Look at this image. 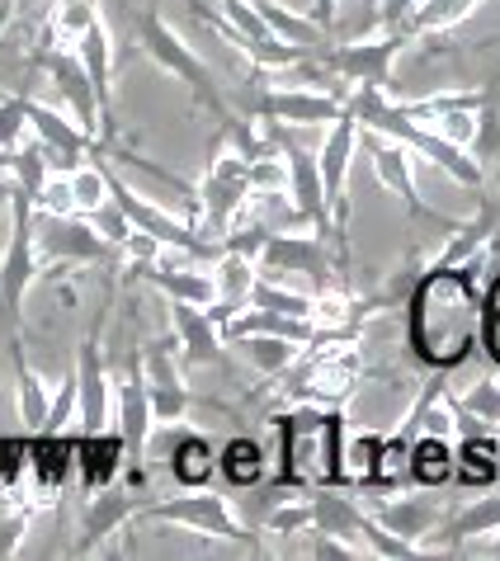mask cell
Wrapping results in <instances>:
<instances>
[{"instance_id":"cell-1","label":"cell","mask_w":500,"mask_h":561,"mask_svg":"<svg viewBox=\"0 0 500 561\" xmlns=\"http://www.w3.org/2000/svg\"><path fill=\"white\" fill-rule=\"evenodd\" d=\"M481 331V278L473 264H430L406 293V345L430 373L463 368Z\"/></svg>"},{"instance_id":"cell-2","label":"cell","mask_w":500,"mask_h":561,"mask_svg":"<svg viewBox=\"0 0 500 561\" xmlns=\"http://www.w3.org/2000/svg\"><path fill=\"white\" fill-rule=\"evenodd\" d=\"M279 434V491H317V486H345V411L298 401L293 411L274 415Z\"/></svg>"},{"instance_id":"cell-3","label":"cell","mask_w":500,"mask_h":561,"mask_svg":"<svg viewBox=\"0 0 500 561\" xmlns=\"http://www.w3.org/2000/svg\"><path fill=\"white\" fill-rule=\"evenodd\" d=\"M345 108L359 118V128L393 137V142H401L411 156H425L440 175H448L453 184H463V190H473V194L481 190V165L473 161V156H467L463 147H453L448 137H440L425 118H411L397 100H387V90H350Z\"/></svg>"},{"instance_id":"cell-4","label":"cell","mask_w":500,"mask_h":561,"mask_svg":"<svg viewBox=\"0 0 500 561\" xmlns=\"http://www.w3.org/2000/svg\"><path fill=\"white\" fill-rule=\"evenodd\" d=\"M137 48H143L166 76H175V81L194 95V104L208 108L217 123L231 118V104H227V95H223V85L213 81V67L190 48V43L180 38L175 24L161 20V5H147L143 14H137Z\"/></svg>"},{"instance_id":"cell-5","label":"cell","mask_w":500,"mask_h":561,"mask_svg":"<svg viewBox=\"0 0 500 561\" xmlns=\"http://www.w3.org/2000/svg\"><path fill=\"white\" fill-rule=\"evenodd\" d=\"M133 524H170V528H184L194 538H213V542H237L246 552H260V538L237 519L227 495H217L213 486H198V491H180V495H166V501H143Z\"/></svg>"},{"instance_id":"cell-6","label":"cell","mask_w":500,"mask_h":561,"mask_svg":"<svg viewBox=\"0 0 500 561\" xmlns=\"http://www.w3.org/2000/svg\"><path fill=\"white\" fill-rule=\"evenodd\" d=\"M416 43V34L406 24L397 28H378L373 38H345V43H326L317 53L321 67L345 81L350 90H393V67L397 57Z\"/></svg>"},{"instance_id":"cell-7","label":"cell","mask_w":500,"mask_h":561,"mask_svg":"<svg viewBox=\"0 0 500 561\" xmlns=\"http://www.w3.org/2000/svg\"><path fill=\"white\" fill-rule=\"evenodd\" d=\"M5 213H10V231H5V251H0V317L5 325H20V311L29 288L38 284V245H34V198L24 190H5Z\"/></svg>"},{"instance_id":"cell-8","label":"cell","mask_w":500,"mask_h":561,"mask_svg":"<svg viewBox=\"0 0 500 561\" xmlns=\"http://www.w3.org/2000/svg\"><path fill=\"white\" fill-rule=\"evenodd\" d=\"M198 194V213H194V227L203 231L208 241H223L237 217L246 213L250 204V184H246V156H237L227 142H213V156H208V170L203 180L194 184Z\"/></svg>"},{"instance_id":"cell-9","label":"cell","mask_w":500,"mask_h":561,"mask_svg":"<svg viewBox=\"0 0 500 561\" xmlns=\"http://www.w3.org/2000/svg\"><path fill=\"white\" fill-rule=\"evenodd\" d=\"M359 147L368 151V165H373V175H378V184H383V190L393 194V198H401V208L411 213L416 222L434 227L440 237L458 231V217H444L440 208L425 204V194H420V184H416V156L406 151L401 142H393V137H383V133L359 128Z\"/></svg>"},{"instance_id":"cell-10","label":"cell","mask_w":500,"mask_h":561,"mask_svg":"<svg viewBox=\"0 0 500 561\" xmlns=\"http://www.w3.org/2000/svg\"><path fill=\"white\" fill-rule=\"evenodd\" d=\"M255 270L270 278H311L321 288H331L336 270H345L336 255V245L317 237V231H270V241L260 245Z\"/></svg>"},{"instance_id":"cell-11","label":"cell","mask_w":500,"mask_h":561,"mask_svg":"<svg viewBox=\"0 0 500 561\" xmlns=\"http://www.w3.org/2000/svg\"><path fill=\"white\" fill-rule=\"evenodd\" d=\"M34 245L43 264H100L114 255L95 222L81 213H38L34 208Z\"/></svg>"},{"instance_id":"cell-12","label":"cell","mask_w":500,"mask_h":561,"mask_svg":"<svg viewBox=\"0 0 500 561\" xmlns=\"http://www.w3.org/2000/svg\"><path fill=\"white\" fill-rule=\"evenodd\" d=\"M340 108H345V100L331 95V90L260 81L255 100H250V118H274V123H284V128H326Z\"/></svg>"},{"instance_id":"cell-13","label":"cell","mask_w":500,"mask_h":561,"mask_svg":"<svg viewBox=\"0 0 500 561\" xmlns=\"http://www.w3.org/2000/svg\"><path fill=\"white\" fill-rule=\"evenodd\" d=\"M354 151H359V118L350 108L321 128V147H317V170H321V184H326V204H331L336 227L345 231L350 222V165H354Z\"/></svg>"},{"instance_id":"cell-14","label":"cell","mask_w":500,"mask_h":561,"mask_svg":"<svg viewBox=\"0 0 500 561\" xmlns=\"http://www.w3.org/2000/svg\"><path fill=\"white\" fill-rule=\"evenodd\" d=\"M114 425V378L104 368L100 354V321L90 325V335L81 340V354H76V425L81 434H95Z\"/></svg>"},{"instance_id":"cell-15","label":"cell","mask_w":500,"mask_h":561,"mask_svg":"<svg viewBox=\"0 0 500 561\" xmlns=\"http://www.w3.org/2000/svg\"><path fill=\"white\" fill-rule=\"evenodd\" d=\"M34 61L48 71V81L57 85V95H61V104H67V114L81 123V128L95 137V142H104V114H100L95 85H90L81 57H76L71 48H57V43H43V48L34 53Z\"/></svg>"},{"instance_id":"cell-16","label":"cell","mask_w":500,"mask_h":561,"mask_svg":"<svg viewBox=\"0 0 500 561\" xmlns=\"http://www.w3.org/2000/svg\"><path fill=\"white\" fill-rule=\"evenodd\" d=\"M147 495L133 491V486H100L86 495V510H81V538H76V557H95L104 552L109 542H114L123 528H128L137 519V510H143Z\"/></svg>"},{"instance_id":"cell-17","label":"cell","mask_w":500,"mask_h":561,"mask_svg":"<svg viewBox=\"0 0 500 561\" xmlns=\"http://www.w3.org/2000/svg\"><path fill=\"white\" fill-rule=\"evenodd\" d=\"M24 114H29V133H34L43 142V151H48V165L61 170V175H71L76 165L90 161V156L100 151L95 137H90L71 114H61V108H53V104L24 100Z\"/></svg>"},{"instance_id":"cell-18","label":"cell","mask_w":500,"mask_h":561,"mask_svg":"<svg viewBox=\"0 0 500 561\" xmlns=\"http://www.w3.org/2000/svg\"><path fill=\"white\" fill-rule=\"evenodd\" d=\"M500 528V495L487 486V495H477V501H467L458 510H448L440 528L425 538V552L434 548H448V552H473L477 542H487L491 534Z\"/></svg>"},{"instance_id":"cell-19","label":"cell","mask_w":500,"mask_h":561,"mask_svg":"<svg viewBox=\"0 0 500 561\" xmlns=\"http://www.w3.org/2000/svg\"><path fill=\"white\" fill-rule=\"evenodd\" d=\"M166 434V472L180 491H198V486H213L217 477V448L208 434L198 430H184V425H156Z\"/></svg>"},{"instance_id":"cell-20","label":"cell","mask_w":500,"mask_h":561,"mask_svg":"<svg viewBox=\"0 0 500 561\" xmlns=\"http://www.w3.org/2000/svg\"><path fill=\"white\" fill-rule=\"evenodd\" d=\"M114 430L123 434V448H128V462H143L147 458V444H151V401H147V378H143V364H128V378L114 382Z\"/></svg>"},{"instance_id":"cell-21","label":"cell","mask_w":500,"mask_h":561,"mask_svg":"<svg viewBox=\"0 0 500 561\" xmlns=\"http://www.w3.org/2000/svg\"><path fill=\"white\" fill-rule=\"evenodd\" d=\"M123 467H128V448H123V434L114 425L95 434L76 430V486H81V495L114 486L123 477Z\"/></svg>"},{"instance_id":"cell-22","label":"cell","mask_w":500,"mask_h":561,"mask_svg":"<svg viewBox=\"0 0 500 561\" xmlns=\"http://www.w3.org/2000/svg\"><path fill=\"white\" fill-rule=\"evenodd\" d=\"M71 53L81 57L90 85H95V100H100V114H104V142H114V34H109V24L95 20L81 38H76Z\"/></svg>"},{"instance_id":"cell-23","label":"cell","mask_w":500,"mask_h":561,"mask_svg":"<svg viewBox=\"0 0 500 561\" xmlns=\"http://www.w3.org/2000/svg\"><path fill=\"white\" fill-rule=\"evenodd\" d=\"M500 439L496 430H463L453 439V481L448 486H463V491H487L500 481Z\"/></svg>"},{"instance_id":"cell-24","label":"cell","mask_w":500,"mask_h":561,"mask_svg":"<svg viewBox=\"0 0 500 561\" xmlns=\"http://www.w3.org/2000/svg\"><path fill=\"white\" fill-rule=\"evenodd\" d=\"M368 514H373V519H378L383 528H393L397 538L416 542L420 552H425V538H430L434 528H440V519H444L440 501H430V495H401V501H393V495H378Z\"/></svg>"},{"instance_id":"cell-25","label":"cell","mask_w":500,"mask_h":561,"mask_svg":"<svg viewBox=\"0 0 500 561\" xmlns=\"http://www.w3.org/2000/svg\"><path fill=\"white\" fill-rule=\"evenodd\" d=\"M170 325H175V345H180V364H217L223 358V335L208 317V307L194 302H170Z\"/></svg>"},{"instance_id":"cell-26","label":"cell","mask_w":500,"mask_h":561,"mask_svg":"<svg viewBox=\"0 0 500 561\" xmlns=\"http://www.w3.org/2000/svg\"><path fill=\"white\" fill-rule=\"evenodd\" d=\"M406 481H416L420 491H444L453 481V439L448 434H416L411 454H406Z\"/></svg>"},{"instance_id":"cell-27","label":"cell","mask_w":500,"mask_h":561,"mask_svg":"<svg viewBox=\"0 0 500 561\" xmlns=\"http://www.w3.org/2000/svg\"><path fill=\"white\" fill-rule=\"evenodd\" d=\"M307 501H311V528H317V534H336V538L359 542L364 505H359L345 486H317V491H307Z\"/></svg>"},{"instance_id":"cell-28","label":"cell","mask_w":500,"mask_h":561,"mask_svg":"<svg viewBox=\"0 0 500 561\" xmlns=\"http://www.w3.org/2000/svg\"><path fill=\"white\" fill-rule=\"evenodd\" d=\"M217 477H223L231 491L260 486V481L270 477V454H264V444L250 439V434H237V439H227L223 448H217Z\"/></svg>"},{"instance_id":"cell-29","label":"cell","mask_w":500,"mask_h":561,"mask_svg":"<svg viewBox=\"0 0 500 561\" xmlns=\"http://www.w3.org/2000/svg\"><path fill=\"white\" fill-rule=\"evenodd\" d=\"M255 5V14L264 20V28L279 38V43H293V48H303V53H321L326 43V28L311 20V14H298V10H288L284 0H250Z\"/></svg>"},{"instance_id":"cell-30","label":"cell","mask_w":500,"mask_h":561,"mask_svg":"<svg viewBox=\"0 0 500 561\" xmlns=\"http://www.w3.org/2000/svg\"><path fill=\"white\" fill-rule=\"evenodd\" d=\"M10 358H14V407H20V430L24 434H38L43 420H48V401H53V387L29 368L24 345L10 335Z\"/></svg>"},{"instance_id":"cell-31","label":"cell","mask_w":500,"mask_h":561,"mask_svg":"<svg viewBox=\"0 0 500 561\" xmlns=\"http://www.w3.org/2000/svg\"><path fill=\"white\" fill-rule=\"evenodd\" d=\"M231 345H237L246 364L255 373H264V378H284V373H293V364H298V354H303V345L279 340V335H241V340H231Z\"/></svg>"},{"instance_id":"cell-32","label":"cell","mask_w":500,"mask_h":561,"mask_svg":"<svg viewBox=\"0 0 500 561\" xmlns=\"http://www.w3.org/2000/svg\"><path fill=\"white\" fill-rule=\"evenodd\" d=\"M250 307L317 321V293H298V288H288V278H270V274H255V284H250Z\"/></svg>"},{"instance_id":"cell-33","label":"cell","mask_w":500,"mask_h":561,"mask_svg":"<svg viewBox=\"0 0 500 561\" xmlns=\"http://www.w3.org/2000/svg\"><path fill=\"white\" fill-rule=\"evenodd\" d=\"M95 20H100V5H95V0H53L48 28H43V43H57V48H76V38H81Z\"/></svg>"},{"instance_id":"cell-34","label":"cell","mask_w":500,"mask_h":561,"mask_svg":"<svg viewBox=\"0 0 500 561\" xmlns=\"http://www.w3.org/2000/svg\"><path fill=\"white\" fill-rule=\"evenodd\" d=\"M5 170H10V184L24 190L29 198H38V190L48 184L53 165H48V151H43L38 137H24L14 151H5Z\"/></svg>"},{"instance_id":"cell-35","label":"cell","mask_w":500,"mask_h":561,"mask_svg":"<svg viewBox=\"0 0 500 561\" xmlns=\"http://www.w3.org/2000/svg\"><path fill=\"white\" fill-rule=\"evenodd\" d=\"M453 415H458V434L500 430V378H481L463 401H453Z\"/></svg>"},{"instance_id":"cell-36","label":"cell","mask_w":500,"mask_h":561,"mask_svg":"<svg viewBox=\"0 0 500 561\" xmlns=\"http://www.w3.org/2000/svg\"><path fill=\"white\" fill-rule=\"evenodd\" d=\"M378 454H383V434H345V486L368 491L373 472H378Z\"/></svg>"},{"instance_id":"cell-37","label":"cell","mask_w":500,"mask_h":561,"mask_svg":"<svg viewBox=\"0 0 500 561\" xmlns=\"http://www.w3.org/2000/svg\"><path fill=\"white\" fill-rule=\"evenodd\" d=\"M71 208L90 217V213H100L109 204V180H104V161H81L71 170Z\"/></svg>"},{"instance_id":"cell-38","label":"cell","mask_w":500,"mask_h":561,"mask_svg":"<svg viewBox=\"0 0 500 561\" xmlns=\"http://www.w3.org/2000/svg\"><path fill=\"white\" fill-rule=\"evenodd\" d=\"M29 524H34V505H24L20 495L0 491V561L20 557L24 538H29Z\"/></svg>"},{"instance_id":"cell-39","label":"cell","mask_w":500,"mask_h":561,"mask_svg":"<svg viewBox=\"0 0 500 561\" xmlns=\"http://www.w3.org/2000/svg\"><path fill=\"white\" fill-rule=\"evenodd\" d=\"M359 548H364L368 557H378V561H411V557H425V552L416 548V542H406V538L393 534V528H383L368 510H364V524H359Z\"/></svg>"},{"instance_id":"cell-40","label":"cell","mask_w":500,"mask_h":561,"mask_svg":"<svg viewBox=\"0 0 500 561\" xmlns=\"http://www.w3.org/2000/svg\"><path fill=\"white\" fill-rule=\"evenodd\" d=\"M264 534H274V538L311 534V501H307V491L284 495V501H279L270 514H264Z\"/></svg>"},{"instance_id":"cell-41","label":"cell","mask_w":500,"mask_h":561,"mask_svg":"<svg viewBox=\"0 0 500 561\" xmlns=\"http://www.w3.org/2000/svg\"><path fill=\"white\" fill-rule=\"evenodd\" d=\"M147 401H151L156 425H184V415L194 407V392H190V382H147Z\"/></svg>"},{"instance_id":"cell-42","label":"cell","mask_w":500,"mask_h":561,"mask_svg":"<svg viewBox=\"0 0 500 561\" xmlns=\"http://www.w3.org/2000/svg\"><path fill=\"white\" fill-rule=\"evenodd\" d=\"M29 467V434H0V491H20Z\"/></svg>"},{"instance_id":"cell-43","label":"cell","mask_w":500,"mask_h":561,"mask_svg":"<svg viewBox=\"0 0 500 561\" xmlns=\"http://www.w3.org/2000/svg\"><path fill=\"white\" fill-rule=\"evenodd\" d=\"M425 123L440 137H448L453 147H463L473 142V133H477V108H440V114H425Z\"/></svg>"},{"instance_id":"cell-44","label":"cell","mask_w":500,"mask_h":561,"mask_svg":"<svg viewBox=\"0 0 500 561\" xmlns=\"http://www.w3.org/2000/svg\"><path fill=\"white\" fill-rule=\"evenodd\" d=\"M29 95H0V156L14 151L29 137V114H24Z\"/></svg>"},{"instance_id":"cell-45","label":"cell","mask_w":500,"mask_h":561,"mask_svg":"<svg viewBox=\"0 0 500 561\" xmlns=\"http://www.w3.org/2000/svg\"><path fill=\"white\" fill-rule=\"evenodd\" d=\"M270 231H274L270 222H241V217H237V227H231L227 237L217 241V251H237V255H246V260H255L260 245L270 241Z\"/></svg>"},{"instance_id":"cell-46","label":"cell","mask_w":500,"mask_h":561,"mask_svg":"<svg viewBox=\"0 0 500 561\" xmlns=\"http://www.w3.org/2000/svg\"><path fill=\"white\" fill-rule=\"evenodd\" d=\"M307 538H311V557H317V561H364L368 557L359 542L336 538V534H317V528H311Z\"/></svg>"},{"instance_id":"cell-47","label":"cell","mask_w":500,"mask_h":561,"mask_svg":"<svg viewBox=\"0 0 500 561\" xmlns=\"http://www.w3.org/2000/svg\"><path fill=\"white\" fill-rule=\"evenodd\" d=\"M90 222H95V231H100V237H104L109 245H114V251H118L123 241H128V231H133V222L123 217V208L114 204V198H109V204H104L100 213H90Z\"/></svg>"},{"instance_id":"cell-48","label":"cell","mask_w":500,"mask_h":561,"mask_svg":"<svg viewBox=\"0 0 500 561\" xmlns=\"http://www.w3.org/2000/svg\"><path fill=\"white\" fill-rule=\"evenodd\" d=\"M118 251L128 255V270H143V264H156V260L166 255V245L156 241L151 231H137V227H133V231H128V241H123Z\"/></svg>"},{"instance_id":"cell-49","label":"cell","mask_w":500,"mask_h":561,"mask_svg":"<svg viewBox=\"0 0 500 561\" xmlns=\"http://www.w3.org/2000/svg\"><path fill=\"white\" fill-rule=\"evenodd\" d=\"M34 208L38 213H76L71 208V180L61 175V170H53V175H48V184H43L38 198H34Z\"/></svg>"},{"instance_id":"cell-50","label":"cell","mask_w":500,"mask_h":561,"mask_svg":"<svg viewBox=\"0 0 500 561\" xmlns=\"http://www.w3.org/2000/svg\"><path fill=\"white\" fill-rule=\"evenodd\" d=\"M477 350L500 368V307L481 311V331H477Z\"/></svg>"},{"instance_id":"cell-51","label":"cell","mask_w":500,"mask_h":561,"mask_svg":"<svg viewBox=\"0 0 500 561\" xmlns=\"http://www.w3.org/2000/svg\"><path fill=\"white\" fill-rule=\"evenodd\" d=\"M307 14H311V20H317L321 28H326V34H331L336 20H340V0H307Z\"/></svg>"},{"instance_id":"cell-52","label":"cell","mask_w":500,"mask_h":561,"mask_svg":"<svg viewBox=\"0 0 500 561\" xmlns=\"http://www.w3.org/2000/svg\"><path fill=\"white\" fill-rule=\"evenodd\" d=\"M10 20H14V0H0V38H5Z\"/></svg>"},{"instance_id":"cell-53","label":"cell","mask_w":500,"mask_h":561,"mask_svg":"<svg viewBox=\"0 0 500 561\" xmlns=\"http://www.w3.org/2000/svg\"><path fill=\"white\" fill-rule=\"evenodd\" d=\"M473 552H487V557H496V561H500V528H496V534L487 538V548H481V542H477V548H473Z\"/></svg>"},{"instance_id":"cell-54","label":"cell","mask_w":500,"mask_h":561,"mask_svg":"<svg viewBox=\"0 0 500 561\" xmlns=\"http://www.w3.org/2000/svg\"><path fill=\"white\" fill-rule=\"evenodd\" d=\"M0 208H5V194H0Z\"/></svg>"},{"instance_id":"cell-55","label":"cell","mask_w":500,"mask_h":561,"mask_svg":"<svg viewBox=\"0 0 500 561\" xmlns=\"http://www.w3.org/2000/svg\"><path fill=\"white\" fill-rule=\"evenodd\" d=\"M151 5H161V0H151Z\"/></svg>"},{"instance_id":"cell-56","label":"cell","mask_w":500,"mask_h":561,"mask_svg":"<svg viewBox=\"0 0 500 561\" xmlns=\"http://www.w3.org/2000/svg\"><path fill=\"white\" fill-rule=\"evenodd\" d=\"M496 462H500V454H496Z\"/></svg>"}]
</instances>
